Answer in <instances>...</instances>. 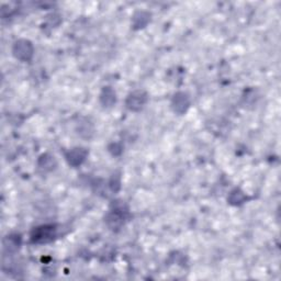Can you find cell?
Here are the masks:
<instances>
[{
	"instance_id": "obj_7",
	"label": "cell",
	"mask_w": 281,
	"mask_h": 281,
	"mask_svg": "<svg viewBox=\"0 0 281 281\" xmlns=\"http://www.w3.org/2000/svg\"><path fill=\"white\" fill-rule=\"evenodd\" d=\"M22 245V237L20 234L13 233L7 235L4 239V251L7 255H13L19 251Z\"/></svg>"
},
{
	"instance_id": "obj_12",
	"label": "cell",
	"mask_w": 281,
	"mask_h": 281,
	"mask_svg": "<svg viewBox=\"0 0 281 281\" xmlns=\"http://www.w3.org/2000/svg\"><path fill=\"white\" fill-rule=\"evenodd\" d=\"M38 167L43 171H53L57 167V161L51 154H42L38 160Z\"/></svg>"
},
{
	"instance_id": "obj_8",
	"label": "cell",
	"mask_w": 281,
	"mask_h": 281,
	"mask_svg": "<svg viewBox=\"0 0 281 281\" xmlns=\"http://www.w3.org/2000/svg\"><path fill=\"white\" fill-rule=\"evenodd\" d=\"M77 134L83 139L90 140L95 135V125L87 118H81L76 124Z\"/></svg>"
},
{
	"instance_id": "obj_6",
	"label": "cell",
	"mask_w": 281,
	"mask_h": 281,
	"mask_svg": "<svg viewBox=\"0 0 281 281\" xmlns=\"http://www.w3.org/2000/svg\"><path fill=\"white\" fill-rule=\"evenodd\" d=\"M88 156V150L84 147H74L65 152V160L71 167H79L85 163Z\"/></svg>"
},
{
	"instance_id": "obj_2",
	"label": "cell",
	"mask_w": 281,
	"mask_h": 281,
	"mask_svg": "<svg viewBox=\"0 0 281 281\" xmlns=\"http://www.w3.org/2000/svg\"><path fill=\"white\" fill-rule=\"evenodd\" d=\"M57 236H59V226L55 224H46L33 228L30 241L33 244H46L53 242Z\"/></svg>"
},
{
	"instance_id": "obj_3",
	"label": "cell",
	"mask_w": 281,
	"mask_h": 281,
	"mask_svg": "<svg viewBox=\"0 0 281 281\" xmlns=\"http://www.w3.org/2000/svg\"><path fill=\"white\" fill-rule=\"evenodd\" d=\"M12 54L21 62H30L34 55V46L31 41L27 39H19L13 43Z\"/></svg>"
},
{
	"instance_id": "obj_10",
	"label": "cell",
	"mask_w": 281,
	"mask_h": 281,
	"mask_svg": "<svg viewBox=\"0 0 281 281\" xmlns=\"http://www.w3.org/2000/svg\"><path fill=\"white\" fill-rule=\"evenodd\" d=\"M99 101L104 108H112L117 104V93L110 86H106L100 92Z\"/></svg>"
},
{
	"instance_id": "obj_9",
	"label": "cell",
	"mask_w": 281,
	"mask_h": 281,
	"mask_svg": "<svg viewBox=\"0 0 281 281\" xmlns=\"http://www.w3.org/2000/svg\"><path fill=\"white\" fill-rule=\"evenodd\" d=\"M152 18V13L145 11V10H139L136 11L132 17V29L135 31L142 30L145 28Z\"/></svg>"
},
{
	"instance_id": "obj_14",
	"label": "cell",
	"mask_w": 281,
	"mask_h": 281,
	"mask_svg": "<svg viewBox=\"0 0 281 281\" xmlns=\"http://www.w3.org/2000/svg\"><path fill=\"white\" fill-rule=\"evenodd\" d=\"M108 150L111 153L113 156H120L122 154V150H123V147H122L121 143H111L109 146H108Z\"/></svg>"
},
{
	"instance_id": "obj_4",
	"label": "cell",
	"mask_w": 281,
	"mask_h": 281,
	"mask_svg": "<svg viewBox=\"0 0 281 281\" xmlns=\"http://www.w3.org/2000/svg\"><path fill=\"white\" fill-rule=\"evenodd\" d=\"M148 103V95L145 90H134L130 92L125 99V107L130 111L139 112Z\"/></svg>"
},
{
	"instance_id": "obj_1",
	"label": "cell",
	"mask_w": 281,
	"mask_h": 281,
	"mask_svg": "<svg viewBox=\"0 0 281 281\" xmlns=\"http://www.w3.org/2000/svg\"><path fill=\"white\" fill-rule=\"evenodd\" d=\"M130 210L129 207L121 200H115L111 203L110 210L106 214L105 223L112 232H119V231L129 221Z\"/></svg>"
},
{
	"instance_id": "obj_13",
	"label": "cell",
	"mask_w": 281,
	"mask_h": 281,
	"mask_svg": "<svg viewBox=\"0 0 281 281\" xmlns=\"http://www.w3.org/2000/svg\"><path fill=\"white\" fill-rule=\"evenodd\" d=\"M108 187H109V189L113 192L117 193L120 191L121 189V176L119 172H115L113 174L109 180V183H108Z\"/></svg>"
},
{
	"instance_id": "obj_5",
	"label": "cell",
	"mask_w": 281,
	"mask_h": 281,
	"mask_svg": "<svg viewBox=\"0 0 281 281\" xmlns=\"http://www.w3.org/2000/svg\"><path fill=\"white\" fill-rule=\"evenodd\" d=\"M190 105H191L190 97L188 93L184 91H178L177 93H175L170 104L172 111L178 115H183L188 111Z\"/></svg>"
},
{
	"instance_id": "obj_11",
	"label": "cell",
	"mask_w": 281,
	"mask_h": 281,
	"mask_svg": "<svg viewBox=\"0 0 281 281\" xmlns=\"http://www.w3.org/2000/svg\"><path fill=\"white\" fill-rule=\"evenodd\" d=\"M248 199L247 194L245 193L241 188H234L232 191L228 193L227 202L228 205L233 207H240L246 202Z\"/></svg>"
}]
</instances>
